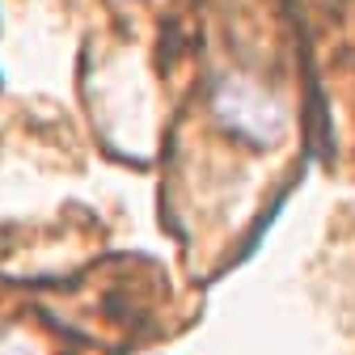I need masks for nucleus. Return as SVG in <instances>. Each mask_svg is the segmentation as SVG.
<instances>
[{"instance_id": "nucleus-1", "label": "nucleus", "mask_w": 355, "mask_h": 355, "mask_svg": "<svg viewBox=\"0 0 355 355\" xmlns=\"http://www.w3.org/2000/svg\"><path fill=\"white\" fill-rule=\"evenodd\" d=\"M216 119L225 123L233 136H241L245 144L258 148H271L284 140L288 131V110L279 98H271L262 85L245 80V76H220L216 80V94H211Z\"/></svg>"}, {"instance_id": "nucleus-2", "label": "nucleus", "mask_w": 355, "mask_h": 355, "mask_svg": "<svg viewBox=\"0 0 355 355\" xmlns=\"http://www.w3.org/2000/svg\"><path fill=\"white\" fill-rule=\"evenodd\" d=\"M0 355H42V347L26 334H0Z\"/></svg>"}]
</instances>
